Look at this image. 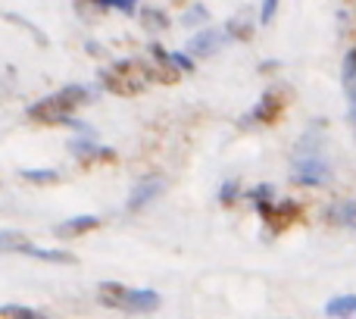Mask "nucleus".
Instances as JSON below:
<instances>
[{
    "label": "nucleus",
    "mask_w": 356,
    "mask_h": 319,
    "mask_svg": "<svg viewBox=\"0 0 356 319\" xmlns=\"http://www.w3.org/2000/svg\"><path fill=\"white\" fill-rule=\"evenodd\" d=\"M332 176V166L325 160V150H322V135L319 132H309L300 141V150L294 157V169H291V178L297 185H322Z\"/></svg>",
    "instance_id": "1"
},
{
    "label": "nucleus",
    "mask_w": 356,
    "mask_h": 319,
    "mask_svg": "<svg viewBox=\"0 0 356 319\" xmlns=\"http://www.w3.org/2000/svg\"><path fill=\"white\" fill-rule=\"evenodd\" d=\"M85 100H88V88H81V85H66V88H60L56 94H50V98L38 100V104L29 110V119H31V123H41V125L66 123L69 113L79 110Z\"/></svg>",
    "instance_id": "2"
},
{
    "label": "nucleus",
    "mask_w": 356,
    "mask_h": 319,
    "mask_svg": "<svg viewBox=\"0 0 356 319\" xmlns=\"http://www.w3.org/2000/svg\"><path fill=\"white\" fill-rule=\"evenodd\" d=\"M147 81H150V72L138 60H122V63H116L110 72H104V88L119 94V98L141 94L144 88H147Z\"/></svg>",
    "instance_id": "3"
},
{
    "label": "nucleus",
    "mask_w": 356,
    "mask_h": 319,
    "mask_svg": "<svg viewBox=\"0 0 356 319\" xmlns=\"http://www.w3.org/2000/svg\"><path fill=\"white\" fill-rule=\"evenodd\" d=\"M163 191H166V178L147 176V178H141V182L131 188L129 203H125V207H129V210H141V207H147L150 201H156V194H163Z\"/></svg>",
    "instance_id": "4"
},
{
    "label": "nucleus",
    "mask_w": 356,
    "mask_h": 319,
    "mask_svg": "<svg viewBox=\"0 0 356 319\" xmlns=\"http://www.w3.org/2000/svg\"><path fill=\"white\" fill-rule=\"evenodd\" d=\"M282 113H284V94L278 91V88H269V91L259 98L257 110H253V119H257V123H275Z\"/></svg>",
    "instance_id": "5"
},
{
    "label": "nucleus",
    "mask_w": 356,
    "mask_h": 319,
    "mask_svg": "<svg viewBox=\"0 0 356 319\" xmlns=\"http://www.w3.org/2000/svg\"><path fill=\"white\" fill-rule=\"evenodd\" d=\"M119 307L122 310H131V313H150V310L160 307V295L156 291H122V297H119Z\"/></svg>",
    "instance_id": "6"
},
{
    "label": "nucleus",
    "mask_w": 356,
    "mask_h": 319,
    "mask_svg": "<svg viewBox=\"0 0 356 319\" xmlns=\"http://www.w3.org/2000/svg\"><path fill=\"white\" fill-rule=\"evenodd\" d=\"M222 44H225V35H222V31L203 29V31H197V35L191 38L188 50H191V54H197V56H207V54H213V50H219Z\"/></svg>",
    "instance_id": "7"
},
{
    "label": "nucleus",
    "mask_w": 356,
    "mask_h": 319,
    "mask_svg": "<svg viewBox=\"0 0 356 319\" xmlns=\"http://www.w3.org/2000/svg\"><path fill=\"white\" fill-rule=\"evenodd\" d=\"M100 226L97 216H75V219H66L54 228L60 238H75V235H85V232H94Z\"/></svg>",
    "instance_id": "8"
},
{
    "label": "nucleus",
    "mask_w": 356,
    "mask_h": 319,
    "mask_svg": "<svg viewBox=\"0 0 356 319\" xmlns=\"http://www.w3.org/2000/svg\"><path fill=\"white\" fill-rule=\"evenodd\" d=\"M325 313L334 316V319H350L356 313V297L353 295H341V297H332L325 304Z\"/></svg>",
    "instance_id": "9"
},
{
    "label": "nucleus",
    "mask_w": 356,
    "mask_h": 319,
    "mask_svg": "<svg viewBox=\"0 0 356 319\" xmlns=\"http://www.w3.org/2000/svg\"><path fill=\"white\" fill-rule=\"evenodd\" d=\"M31 241L22 232H0V251H13V254H29Z\"/></svg>",
    "instance_id": "10"
},
{
    "label": "nucleus",
    "mask_w": 356,
    "mask_h": 319,
    "mask_svg": "<svg viewBox=\"0 0 356 319\" xmlns=\"http://www.w3.org/2000/svg\"><path fill=\"white\" fill-rule=\"evenodd\" d=\"M0 319H47V313L22 307V304H3V307H0Z\"/></svg>",
    "instance_id": "11"
},
{
    "label": "nucleus",
    "mask_w": 356,
    "mask_h": 319,
    "mask_svg": "<svg viewBox=\"0 0 356 319\" xmlns=\"http://www.w3.org/2000/svg\"><path fill=\"white\" fill-rule=\"evenodd\" d=\"M29 257L50 260V263H66V266H72V263H75V254H66V251H44V247H38V244H31V247H29Z\"/></svg>",
    "instance_id": "12"
},
{
    "label": "nucleus",
    "mask_w": 356,
    "mask_h": 319,
    "mask_svg": "<svg viewBox=\"0 0 356 319\" xmlns=\"http://www.w3.org/2000/svg\"><path fill=\"white\" fill-rule=\"evenodd\" d=\"M22 178H29V182H38V185H44V182H56V172L54 169H22Z\"/></svg>",
    "instance_id": "13"
},
{
    "label": "nucleus",
    "mask_w": 356,
    "mask_h": 319,
    "mask_svg": "<svg viewBox=\"0 0 356 319\" xmlns=\"http://www.w3.org/2000/svg\"><path fill=\"white\" fill-rule=\"evenodd\" d=\"M344 88H347V98H356L353 94V54H347V60H344Z\"/></svg>",
    "instance_id": "14"
},
{
    "label": "nucleus",
    "mask_w": 356,
    "mask_h": 319,
    "mask_svg": "<svg viewBox=\"0 0 356 319\" xmlns=\"http://www.w3.org/2000/svg\"><path fill=\"white\" fill-rule=\"evenodd\" d=\"M144 22H156V25H166V13H160V10H144Z\"/></svg>",
    "instance_id": "15"
},
{
    "label": "nucleus",
    "mask_w": 356,
    "mask_h": 319,
    "mask_svg": "<svg viewBox=\"0 0 356 319\" xmlns=\"http://www.w3.org/2000/svg\"><path fill=\"white\" fill-rule=\"evenodd\" d=\"M234 197H238V185H234V182H225V185H222V203L234 201Z\"/></svg>",
    "instance_id": "16"
},
{
    "label": "nucleus",
    "mask_w": 356,
    "mask_h": 319,
    "mask_svg": "<svg viewBox=\"0 0 356 319\" xmlns=\"http://www.w3.org/2000/svg\"><path fill=\"white\" fill-rule=\"evenodd\" d=\"M106 6H113V10H122V13H135V3H131V0H106Z\"/></svg>",
    "instance_id": "17"
},
{
    "label": "nucleus",
    "mask_w": 356,
    "mask_h": 319,
    "mask_svg": "<svg viewBox=\"0 0 356 319\" xmlns=\"http://www.w3.org/2000/svg\"><path fill=\"white\" fill-rule=\"evenodd\" d=\"M275 6H278L275 0H266V3H263V22H269V19L275 16Z\"/></svg>",
    "instance_id": "18"
}]
</instances>
